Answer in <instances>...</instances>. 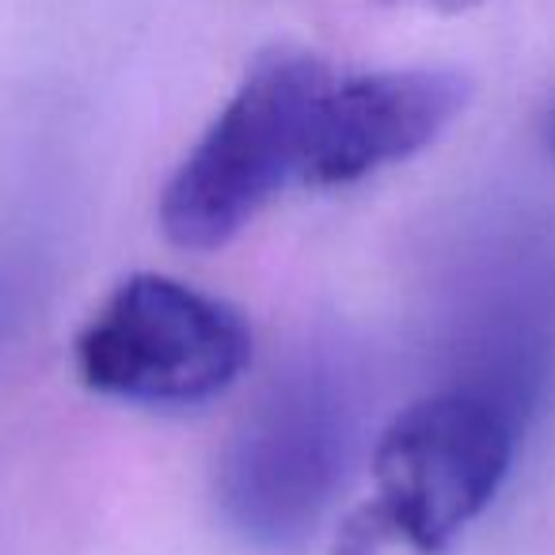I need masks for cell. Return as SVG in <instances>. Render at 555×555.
Listing matches in <instances>:
<instances>
[{
	"label": "cell",
	"instance_id": "cell-1",
	"mask_svg": "<svg viewBox=\"0 0 555 555\" xmlns=\"http://www.w3.org/2000/svg\"><path fill=\"white\" fill-rule=\"evenodd\" d=\"M335 73L309 50L274 47L251 62L232 100L176 168L160 198V229L176 247L214 251L301 183L317 107Z\"/></svg>",
	"mask_w": 555,
	"mask_h": 555
},
{
	"label": "cell",
	"instance_id": "cell-2",
	"mask_svg": "<svg viewBox=\"0 0 555 555\" xmlns=\"http://www.w3.org/2000/svg\"><path fill=\"white\" fill-rule=\"evenodd\" d=\"M251 365V327L232 305L168 274H130L77 335L92 392L145 408H198Z\"/></svg>",
	"mask_w": 555,
	"mask_h": 555
},
{
	"label": "cell",
	"instance_id": "cell-3",
	"mask_svg": "<svg viewBox=\"0 0 555 555\" xmlns=\"http://www.w3.org/2000/svg\"><path fill=\"white\" fill-rule=\"evenodd\" d=\"M517 418L479 388L426 396L388 423L373 449L377 502L430 555H441L499 494Z\"/></svg>",
	"mask_w": 555,
	"mask_h": 555
},
{
	"label": "cell",
	"instance_id": "cell-4",
	"mask_svg": "<svg viewBox=\"0 0 555 555\" xmlns=\"http://www.w3.org/2000/svg\"><path fill=\"white\" fill-rule=\"evenodd\" d=\"M347 461V408L324 380H289L244 418L224 461V506L255 540L286 544L324 509Z\"/></svg>",
	"mask_w": 555,
	"mask_h": 555
},
{
	"label": "cell",
	"instance_id": "cell-5",
	"mask_svg": "<svg viewBox=\"0 0 555 555\" xmlns=\"http://www.w3.org/2000/svg\"><path fill=\"white\" fill-rule=\"evenodd\" d=\"M456 69H392L332 80L312 118L301 183L350 186L411 160L441 138L468 103Z\"/></svg>",
	"mask_w": 555,
	"mask_h": 555
},
{
	"label": "cell",
	"instance_id": "cell-6",
	"mask_svg": "<svg viewBox=\"0 0 555 555\" xmlns=\"http://www.w3.org/2000/svg\"><path fill=\"white\" fill-rule=\"evenodd\" d=\"M335 555H430V552L408 529H400L377 502H365L339 529Z\"/></svg>",
	"mask_w": 555,
	"mask_h": 555
},
{
	"label": "cell",
	"instance_id": "cell-7",
	"mask_svg": "<svg viewBox=\"0 0 555 555\" xmlns=\"http://www.w3.org/2000/svg\"><path fill=\"white\" fill-rule=\"evenodd\" d=\"M430 4H438V9H446V12H461V9H472V4H479V0H430Z\"/></svg>",
	"mask_w": 555,
	"mask_h": 555
},
{
	"label": "cell",
	"instance_id": "cell-8",
	"mask_svg": "<svg viewBox=\"0 0 555 555\" xmlns=\"http://www.w3.org/2000/svg\"><path fill=\"white\" fill-rule=\"evenodd\" d=\"M544 138H547V145H552V153H555V107L547 111V118H544Z\"/></svg>",
	"mask_w": 555,
	"mask_h": 555
}]
</instances>
